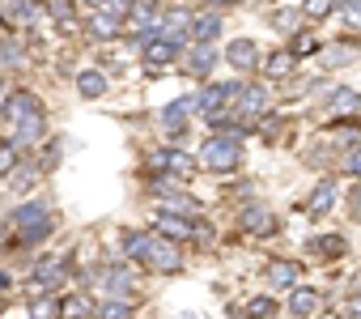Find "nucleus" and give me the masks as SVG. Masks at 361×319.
Returning <instances> with one entry per match:
<instances>
[{"mask_svg":"<svg viewBox=\"0 0 361 319\" xmlns=\"http://www.w3.org/2000/svg\"><path fill=\"white\" fill-rule=\"evenodd\" d=\"M39 179H43V167H39V162H30V167L22 162V167L9 175V183H5V188H9V192H18V196H26V192H35V188H39Z\"/></svg>","mask_w":361,"mask_h":319,"instance_id":"26","label":"nucleus"},{"mask_svg":"<svg viewBox=\"0 0 361 319\" xmlns=\"http://www.w3.org/2000/svg\"><path fill=\"white\" fill-rule=\"evenodd\" d=\"M243 230H247V234H255V239H272V234L281 230V222H276V213H272V209L251 205V209L243 213Z\"/></svg>","mask_w":361,"mask_h":319,"instance_id":"19","label":"nucleus"},{"mask_svg":"<svg viewBox=\"0 0 361 319\" xmlns=\"http://www.w3.org/2000/svg\"><path fill=\"white\" fill-rule=\"evenodd\" d=\"M192 111H196V98H192V94L166 102V107H161V115H157V119H161V128H166V136H183V132H188Z\"/></svg>","mask_w":361,"mask_h":319,"instance_id":"9","label":"nucleus"},{"mask_svg":"<svg viewBox=\"0 0 361 319\" xmlns=\"http://www.w3.org/2000/svg\"><path fill=\"white\" fill-rule=\"evenodd\" d=\"M221 60H226V52H217L213 43H192V52H188V77L209 81V73H213Z\"/></svg>","mask_w":361,"mask_h":319,"instance_id":"13","label":"nucleus"},{"mask_svg":"<svg viewBox=\"0 0 361 319\" xmlns=\"http://www.w3.org/2000/svg\"><path fill=\"white\" fill-rule=\"evenodd\" d=\"M353 60H357V52H348V47H336V52L327 47V52H323V64H327V68H344V64H353Z\"/></svg>","mask_w":361,"mask_h":319,"instance_id":"35","label":"nucleus"},{"mask_svg":"<svg viewBox=\"0 0 361 319\" xmlns=\"http://www.w3.org/2000/svg\"><path fill=\"white\" fill-rule=\"evenodd\" d=\"M9 217H13V226H18L22 247H39V243L51 239V230H56V217H51V209H47L43 200H22Z\"/></svg>","mask_w":361,"mask_h":319,"instance_id":"1","label":"nucleus"},{"mask_svg":"<svg viewBox=\"0 0 361 319\" xmlns=\"http://www.w3.org/2000/svg\"><path fill=\"white\" fill-rule=\"evenodd\" d=\"M13 289V272H5V268H0V298H5Z\"/></svg>","mask_w":361,"mask_h":319,"instance_id":"43","label":"nucleus"},{"mask_svg":"<svg viewBox=\"0 0 361 319\" xmlns=\"http://www.w3.org/2000/svg\"><path fill=\"white\" fill-rule=\"evenodd\" d=\"M319 306H323V298H319V289H314V285H298V289L285 298V311H289L293 319H314V315H319Z\"/></svg>","mask_w":361,"mask_h":319,"instance_id":"18","label":"nucleus"},{"mask_svg":"<svg viewBox=\"0 0 361 319\" xmlns=\"http://www.w3.org/2000/svg\"><path fill=\"white\" fill-rule=\"evenodd\" d=\"M264 285H268V294H293L302 285V264L298 260H285V255L268 260L264 264Z\"/></svg>","mask_w":361,"mask_h":319,"instance_id":"4","label":"nucleus"},{"mask_svg":"<svg viewBox=\"0 0 361 319\" xmlns=\"http://www.w3.org/2000/svg\"><path fill=\"white\" fill-rule=\"evenodd\" d=\"M272 30L298 35V30H302V13H298V9H276V13H272Z\"/></svg>","mask_w":361,"mask_h":319,"instance_id":"32","label":"nucleus"},{"mask_svg":"<svg viewBox=\"0 0 361 319\" xmlns=\"http://www.w3.org/2000/svg\"><path fill=\"white\" fill-rule=\"evenodd\" d=\"M353 5H361V0H353Z\"/></svg>","mask_w":361,"mask_h":319,"instance_id":"46","label":"nucleus"},{"mask_svg":"<svg viewBox=\"0 0 361 319\" xmlns=\"http://www.w3.org/2000/svg\"><path fill=\"white\" fill-rule=\"evenodd\" d=\"M161 213H178V217H188V213H196V200H192V196H183V192H170V196H161Z\"/></svg>","mask_w":361,"mask_h":319,"instance_id":"31","label":"nucleus"},{"mask_svg":"<svg viewBox=\"0 0 361 319\" xmlns=\"http://www.w3.org/2000/svg\"><path fill=\"white\" fill-rule=\"evenodd\" d=\"M35 18H39V5H35V0H9V22L35 26Z\"/></svg>","mask_w":361,"mask_h":319,"instance_id":"30","label":"nucleus"},{"mask_svg":"<svg viewBox=\"0 0 361 319\" xmlns=\"http://www.w3.org/2000/svg\"><path fill=\"white\" fill-rule=\"evenodd\" d=\"M314 319H336V315H314Z\"/></svg>","mask_w":361,"mask_h":319,"instance_id":"44","label":"nucleus"},{"mask_svg":"<svg viewBox=\"0 0 361 319\" xmlns=\"http://www.w3.org/2000/svg\"><path fill=\"white\" fill-rule=\"evenodd\" d=\"M348 213L361 222V179H357V183H353V192H348Z\"/></svg>","mask_w":361,"mask_h":319,"instance_id":"40","label":"nucleus"},{"mask_svg":"<svg viewBox=\"0 0 361 319\" xmlns=\"http://www.w3.org/2000/svg\"><path fill=\"white\" fill-rule=\"evenodd\" d=\"M43 149H47V153L39 157V167H43V175H47V171H56V162H60V145L51 140V145H43Z\"/></svg>","mask_w":361,"mask_h":319,"instance_id":"39","label":"nucleus"},{"mask_svg":"<svg viewBox=\"0 0 361 319\" xmlns=\"http://www.w3.org/2000/svg\"><path fill=\"white\" fill-rule=\"evenodd\" d=\"M102 285H106L111 298H132V285H136V268H132V260H115V264H106V268H102Z\"/></svg>","mask_w":361,"mask_h":319,"instance_id":"10","label":"nucleus"},{"mask_svg":"<svg viewBox=\"0 0 361 319\" xmlns=\"http://www.w3.org/2000/svg\"><path fill=\"white\" fill-rule=\"evenodd\" d=\"M43 132H47V119H43V115H30V119L13 124V136H9V140L26 153V149H35V145L43 140Z\"/></svg>","mask_w":361,"mask_h":319,"instance_id":"23","label":"nucleus"},{"mask_svg":"<svg viewBox=\"0 0 361 319\" xmlns=\"http://www.w3.org/2000/svg\"><path fill=\"white\" fill-rule=\"evenodd\" d=\"M323 111H327L331 119H353V115L361 111V94H357L353 85H331L327 98H323Z\"/></svg>","mask_w":361,"mask_h":319,"instance_id":"11","label":"nucleus"},{"mask_svg":"<svg viewBox=\"0 0 361 319\" xmlns=\"http://www.w3.org/2000/svg\"><path fill=\"white\" fill-rule=\"evenodd\" d=\"M298 60H302V56H298L293 47H276L272 56H264V77H268V81H289V77L298 73Z\"/></svg>","mask_w":361,"mask_h":319,"instance_id":"17","label":"nucleus"},{"mask_svg":"<svg viewBox=\"0 0 361 319\" xmlns=\"http://www.w3.org/2000/svg\"><path fill=\"white\" fill-rule=\"evenodd\" d=\"M183 47H188V39H178V35H161L157 43H149L145 47V77H157V68L174 64L183 56Z\"/></svg>","mask_w":361,"mask_h":319,"instance_id":"5","label":"nucleus"},{"mask_svg":"<svg viewBox=\"0 0 361 319\" xmlns=\"http://www.w3.org/2000/svg\"><path fill=\"white\" fill-rule=\"evenodd\" d=\"M281 306H276V298L272 294H255L251 302H247V311H243V319H272Z\"/></svg>","mask_w":361,"mask_h":319,"instance_id":"29","label":"nucleus"},{"mask_svg":"<svg viewBox=\"0 0 361 319\" xmlns=\"http://www.w3.org/2000/svg\"><path fill=\"white\" fill-rule=\"evenodd\" d=\"M344 171H348L353 179H361V149H353V153L344 157Z\"/></svg>","mask_w":361,"mask_h":319,"instance_id":"41","label":"nucleus"},{"mask_svg":"<svg viewBox=\"0 0 361 319\" xmlns=\"http://www.w3.org/2000/svg\"><path fill=\"white\" fill-rule=\"evenodd\" d=\"M344 311H348V319H361V285L348 294V306H344Z\"/></svg>","mask_w":361,"mask_h":319,"instance_id":"42","label":"nucleus"},{"mask_svg":"<svg viewBox=\"0 0 361 319\" xmlns=\"http://www.w3.org/2000/svg\"><path fill=\"white\" fill-rule=\"evenodd\" d=\"M30 115H43V107H39V98L30 94V90H9L5 94V102H0V119H9V124H22V119H30Z\"/></svg>","mask_w":361,"mask_h":319,"instance_id":"7","label":"nucleus"},{"mask_svg":"<svg viewBox=\"0 0 361 319\" xmlns=\"http://www.w3.org/2000/svg\"><path fill=\"white\" fill-rule=\"evenodd\" d=\"M302 13H306L310 22H323V18L336 13V0H302Z\"/></svg>","mask_w":361,"mask_h":319,"instance_id":"34","label":"nucleus"},{"mask_svg":"<svg viewBox=\"0 0 361 319\" xmlns=\"http://www.w3.org/2000/svg\"><path fill=\"white\" fill-rule=\"evenodd\" d=\"M149 264H153L157 272H183V251H178V243H170V239H161V234H157Z\"/></svg>","mask_w":361,"mask_h":319,"instance_id":"22","label":"nucleus"},{"mask_svg":"<svg viewBox=\"0 0 361 319\" xmlns=\"http://www.w3.org/2000/svg\"><path fill=\"white\" fill-rule=\"evenodd\" d=\"M226 64L238 68V73H255V68H259V47H255V39H230Z\"/></svg>","mask_w":361,"mask_h":319,"instance_id":"16","label":"nucleus"},{"mask_svg":"<svg viewBox=\"0 0 361 319\" xmlns=\"http://www.w3.org/2000/svg\"><path fill=\"white\" fill-rule=\"evenodd\" d=\"M47 9H51L56 22H68L73 18V0H47Z\"/></svg>","mask_w":361,"mask_h":319,"instance_id":"38","label":"nucleus"},{"mask_svg":"<svg viewBox=\"0 0 361 319\" xmlns=\"http://www.w3.org/2000/svg\"><path fill=\"white\" fill-rule=\"evenodd\" d=\"M166 18V9L157 5V0H132V13H128V22L140 30V26H153V22H161Z\"/></svg>","mask_w":361,"mask_h":319,"instance_id":"27","label":"nucleus"},{"mask_svg":"<svg viewBox=\"0 0 361 319\" xmlns=\"http://www.w3.org/2000/svg\"><path fill=\"white\" fill-rule=\"evenodd\" d=\"M243 85H247V81H204V85L192 94V98H196V115H200V119H213V115H221L230 102H238Z\"/></svg>","mask_w":361,"mask_h":319,"instance_id":"3","label":"nucleus"},{"mask_svg":"<svg viewBox=\"0 0 361 319\" xmlns=\"http://www.w3.org/2000/svg\"><path fill=\"white\" fill-rule=\"evenodd\" d=\"M106 90H111V81H106V73H102V68H81V73H77V94H81L85 102L106 98Z\"/></svg>","mask_w":361,"mask_h":319,"instance_id":"24","label":"nucleus"},{"mask_svg":"<svg viewBox=\"0 0 361 319\" xmlns=\"http://www.w3.org/2000/svg\"><path fill=\"white\" fill-rule=\"evenodd\" d=\"M94 315H98V302L85 289L60 294V319H94Z\"/></svg>","mask_w":361,"mask_h":319,"instance_id":"21","label":"nucleus"},{"mask_svg":"<svg viewBox=\"0 0 361 319\" xmlns=\"http://www.w3.org/2000/svg\"><path fill=\"white\" fill-rule=\"evenodd\" d=\"M60 285H64V260L60 255L39 260L35 272H30V294H56Z\"/></svg>","mask_w":361,"mask_h":319,"instance_id":"8","label":"nucleus"},{"mask_svg":"<svg viewBox=\"0 0 361 319\" xmlns=\"http://www.w3.org/2000/svg\"><path fill=\"white\" fill-rule=\"evenodd\" d=\"M238 162H243V136L213 132V136L200 145V167L213 171V175H230V171H238Z\"/></svg>","mask_w":361,"mask_h":319,"instance_id":"2","label":"nucleus"},{"mask_svg":"<svg viewBox=\"0 0 361 319\" xmlns=\"http://www.w3.org/2000/svg\"><path fill=\"white\" fill-rule=\"evenodd\" d=\"M226 30V13L221 9H200L192 18V43H217Z\"/></svg>","mask_w":361,"mask_h":319,"instance_id":"14","label":"nucleus"},{"mask_svg":"<svg viewBox=\"0 0 361 319\" xmlns=\"http://www.w3.org/2000/svg\"><path fill=\"white\" fill-rule=\"evenodd\" d=\"M336 200H340V188H336V179L327 175V179H319V183L310 188V196H306V213H310V217H327V213L336 209Z\"/></svg>","mask_w":361,"mask_h":319,"instance_id":"15","label":"nucleus"},{"mask_svg":"<svg viewBox=\"0 0 361 319\" xmlns=\"http://www.w3.org/2000/svg\"><path fill=\"white\" fill-rule=\"evenodd\" d=\"M0 213H5V205H0Z\"/></svg>","mask_w":361,"mask_h":319,"instance_id":"45","label":"nucleus"},{"mask_svg":"<svg viewBox=\"0 0 361 319\" xmlns=\"http://www.w3.org/2000/svg\"><path fill=\"white\" fill-rule=\"evenodd\" d=\"M153 234H161V239H170V243H192V239H196V222L157 209V217H153Z\"/></svg>","mask_w":361,"mask_h":319,"instance_id":"12","label":"nucleus"},{"mask_svg":"<svg viewBox=\"0 0 361 319\" xmlns=\"http://www.w3.org/2000/svg\"><path fill=\"white\" fill-rule=\"evenodd\" d=\"M98 319H132L128 298H106V302H98Z\"/></svg>","mask_w":361,"mask_h":319,"instance_id":"33","label":"nucleus"},{"mask_svg":"<svg viewBox=\"0 0 361 319\" xmlns=\"http://www.w3.org/2000/svg\"><path fill=\"white\" fill-rule=\"evenodd\" d=\"M268 102H272L268 85H264V81H247V85H243V94H238V102H234V115L251 124V119H259V115L268 111Z\"/></svg>","mask_w":361,"mask_h":319,"instance_id":"6","label":"nucleus"},{"mask_svg":"<svg viewBox=\"0 0 361 319\" xmlns=\"http://www.w3.org/2000/svg\"><path fill=\"white\" fill-rule=\"evenodd\" d=\"M289 47H293V52H298V56H310V52H319V39H314V35H306V30H298V35H293V43H289Z\"/></svg>","mask_w":361,"mask_h":319,"instance_id":"36","label":"nucleus"},{"mask_svg":"<svg viewBox=\"0 0 361 319\" xmlns=\"http://www.w3.org/2000/svg\"><path fill=\"white\" fill-rule=\"evenodd\" d=\"M306 251H314L319 260H344L348 255V239L344 234H319L306 243Z\"/></svg>","mask_w":361,"mask_h":319,"instance_id":"25","label":"nucleus"},{"mask_svg":"<svg viewBox=\"0 0 361 319\" xmlns=\"http://www.w3.org/2000/svg\"><path fill=\"white\" fill-rule=\"evenodd\" d=\"M0 60H5L9 68H22V64H26V56L18 52V43H5V47H0Z\"/></svg>","mask_w":361,"mask_h":319,"instance_id":"37","label":"nucleus"},{"mask_svg":"<svg viewBox=\"0 0 361 319\" xmlns=\"http://www.w3.org/2000/svg\"><path fill=\"white\" fill-rule=\"evenodd\" d=\"M153 243H157L153 230H123V239H119L123 260H145V264H149V255H153Z\"/></svg>","mask_w":361,"mask_h":319,"instance_id":"20","label":"nucleus"},{"mask_svg":"<svg viewBox=\"0 0 361 319\" xmlns=\"http://www.w3.org/2000/svg\"><path fill=\"white\" fill-rule=\"evenodd\" d=\"M119 26H123V22H119V18H111L106 9H90V35H94V39H102V43H106V39H115V35H119Z\"/></svg>","mask_w":361,"mask_h":319,"instance_id":"28","label":"nucleus"}]
</instances>
